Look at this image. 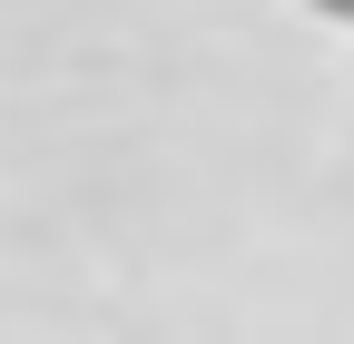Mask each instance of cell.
Returning <instances> with one entry per match:
<instances>
[{"mask_svg": "<svg viewBox=\"0 0 354 344\" xmlns=\"http://www.w3.org/2000/svg\"><path fill=\"white\" fill-rule=\"evenodd\" d=\"M315 20H335V30H354V0H305Z\"/></svg>", "mask_w": 354, "mask_h": 344, "instance_id": "6da1fadb", "label": "cell"}]
</instances>
